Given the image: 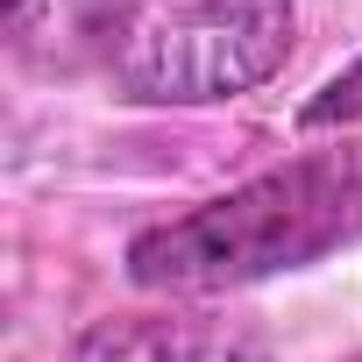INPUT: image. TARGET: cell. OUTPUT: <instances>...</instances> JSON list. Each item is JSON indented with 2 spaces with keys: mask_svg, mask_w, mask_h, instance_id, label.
<instances>
[{
  "mask_svg": "<svg viewBox=\"0 0 362 362\" xmlns=\"http://www.w3.org/2000/svg\"><path fill=\"white\" fill-rule=\"evenodd\" d=\"M355 114H362V64H355L348 78H334V86L305 107V121H313V128H327V121H355Z\"/></svg>",
  "mask_w": 362,
  "mask_h": 362,
  "instance_id": "5",
  "label": "cell"
},
{
  "mask_svg": "<svg viewBox=\"0 0 362 362\" xmlns=\"http://www.w3.org/2000/svg\"><path fill=\"white\" fill-rule=\"evenodd\" d=\"M291 50V0H107L100 57L121 93L206 107L263 86Z\"/></svg>",
  "mask_w": 362,
  "mask_h": 362,
  "instance_id": "2",
  "label": "cell"
},
{
  "mask_svg": "<svg viewBox=\"0 0 362 362\" xmlns=\"http://www.w3.org/2000/svg\"><path fill=\"white\" fill-rule=\"evenodd\" d=\"M107 0H8V36L22 57H57L71 36H100Z\"/></svg>",
  "mask_w": 362,
  "mask_h": 362,
  "instance_id": "4",
  "label": "cell"
},
{
  "mask_svg": "<svg viewBox=\"0 0 362 362\" xmlns=\"http://www.w3.org/2000/svg\"><path fill=\"white\" fill-rule=\"evenodd\" d=\"M355 235H362V163L327 149L135 235L128 277L156 291H228V284L298 270Z\"/></svg>",
  "mask_w": 362,
  "mask_h": 362,
  "instance_id": "1",
  "label": "cell"
},
{
  "mask_svg": "<svg viewBox=\"0 0 362 362\" xmlns=\"http://www.w3.org/2000/svg\"><path fill=\"white\" fill-rule=\"evenodd\" d=\"M71 362H263V341L228 327V320H170V313H142V320H100L78 334Z\"/></svg>",
  "mask_w": 362,
  "mask_h": 362,
  "instance_id": "3",
  "label": "cell"
}]
</instances>
